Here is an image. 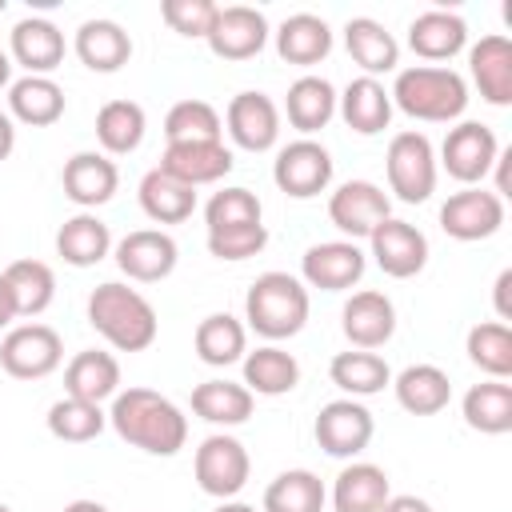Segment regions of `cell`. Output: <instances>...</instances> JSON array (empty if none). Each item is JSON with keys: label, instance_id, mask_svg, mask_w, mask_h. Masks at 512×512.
Masks as SVG:
<instances>
[{"label": "cell", "instance_id": "cell-18", "mask_svg": "<svg viewBox=\"0 0 512 512\" xmlns=\"http://www.w3.org/2000/svg\"><path fill=\"white\" fill-rule=\"evenodd\" d=\"M340 328H344L352 348H364V352L384 348L396 332V304L376 288L352 292L340 308Z\"/></svg>", "mask_w": 512, "mask_h": 512}, {"label": "cell", "instance_id": "cell-1", "mask_svg": "<svg viewBox=\"0 0 512 512\" xmlns=\"http://www.w3.org/2000/svg\"><path fill=\"white\" fill-rule=\"evenodd\" d=\"M108 424L124 444L148 456H176L188 444V416L156 388H120L112 396Z\"/></svg>", "mask_w": 512, "mask_h": 512}, {"label": "cell", "instance_id": "cell-48", "mask_svg": "<svg viewBox=\"0 0 512 512\" xmlns=\"http://www.w3.org/2000/svg\"><path fill=\"white\" fill-rule=\"evenodd\" d=\"M264 244H268V228L264 224H240V228L208 232V252L216 260H248V256H260Z\"/></svg>", "mask_w": 512, "mask_h": 512}, {"label": "cell", "instance_id": "cell-7", "mask_svg": "<svg viewBox=\"0 0 512 512\" xmlns=\"http://www.w3.org/2000/svg\"><path fill=\"white\" fill-rule=\"evenodd\" d=\"M192 472H196L200 492H208L216 500H232L248 484V476H252V456H248V448L236 436L212 432V436L200 440Z\"/></svg>", "mask_w": 512, "mask_h": 512}, {"label": "cell", "instance_id": "cell-9", "mask_svg": "<svg viewBox=\"0 0 512 512\" xmlns=\"http://www.w3.org/2000/svg\"><path fill=\"white\" fill-rule=\"evenodd\" d=\"M500 156V144H496V132L480 120H460L456 128H448L444 144H440V164L448 168L452 180H460L464 188H476L484 184V176L492 172Z\"/></svg>", "mask_w": 512, "mask_h": 512}, {"label": "cell", "instance_id": "cell-15", "mask_svg": "<svg viewBox=\"0 0 512 512\" xmlns=\"http://www.w3.org/2000/svg\"><path fill=\"white\" fill-rule=\"evenodd\" d=\"M112 256H116V268H120L128 280H136V284H156V280L172 276V268H176V260H180V248H176V240H172L168 232H160V228H136V232H128L124 240H116Z\"/></svg>", "mask_w": 512, "mask_h": 512}, {"label": "cell", "instance_id": "cell-27", "mask_svg": "<svg viewBox=\"0 0 512 512\" xmlns=\"http://www.w3.org/2000/svg\"><path fill=\"white\" fill-rule=\"evenodd\" d=\"M388 496H392L388 472L368 460H352L348 468H340V476L332 484L336 512H380L388 504Z\"/></svg>", "mask_w": 512, "mask_h": 512}, {"label": "cell", "instance_id": "cell-41", "mask_svg": "<svg viewBox=\"0 0 512 512\" xmlns=\"http://www.w3.org/2000/svg\"><path fill=\"white\" fill-rule=\"evenodd\" d=\"M324 480L308 468H288L264 488V512H324Z\"/></svg>", "mask_w": 512, "mask_h": 512}, {"label": "cell", "instance_id": "cell-45", "mask_svg": "<svg viewBox=\"0 0 512 512\" xmlns=\"http://www.w3.org/2000/svg\"><path fill=\"white\" fill-rule=\"evenodd\" d=\"M164 136L168 144H184V140H220L224 136V120L208 100H180L168 108L164 116Z\"/></svg>", "mask_w": 512, "mask_h": 512}, {"label": "cell", "instance_id": "cell-52", "mask_svg": "<svg viewBox=\"0 0 512 512\" xmlns=\"http://www.w3.org/2000/svg\"><path fill=\"white\" fill-rule=\"evenodd\" d=\"M12 320H16V300H12V288H8V280L0 272V328H8Z\"/></svg>", "mask_w": 512, "mask_h": 512}, {"label": "cell", "instance_id": "cell-13", "mask_svg": "<svg viewBox=\"0 0 512 512\" xmlns=\"http://www.w3.org/2000/svg\"><path fill=\"white\" fill-rule=\"evenodd\" d=\"M368 248H372L376 268H380L384 276H392V280H412V276H420L424 264H428V236H424L416 224L396 220V216H388L384 224L372 228Z\"/></svg>", "mask_w": 512, "mask_h": 512}, {"label": "cell", "instance_id": "cell-43", "mask_svg": "<svg viewBox=\"0 0 512 512\" xmlns=\"http://www.w3.org/2000/svg\"><path fill=\"white\" fill-rule=\"evenodd\" d=\"M464 352L492 380H508L512 376V328L508 324H500V320L472 324L468 340H464Z\"/></svg>", "mask_w": 512, "mask_h": 512}, {"label": "cell", "instance_id": "cell-24", "mask_svg": "<svg viewBox=\"0 0 512 512\" xmlns=\"http://www.w3.org/2000/svg\"><path fill=\"white\" fill-rule=\"evenodd\" d=\"M72 48H76L80 64L92 68V72H120L132 60V36L116 20H104V16L84 20L76 28Z\"/></svg>", "mask_w": 512, "mask_h": 512}, {"label": "cell", "instance_id": "cell-5", "mask_svg": "<svg viewBox=\"0 0 512 512\" xmlns=\"http://www.w3.org/2000/svg\"><path fill=\"white\" fill-rule=\"evenodd\" d=\"M388 192L404 204H424L436 192V148L424 132L408 128L388 140Z\"/></svg>", "mask_w": 512, "mask_h": 512}, {"label": "cell", "instance_id": "cell-26", "mask_svg": "<svg viewBox=\"0 0 512 512\" xmlns=\"http://www.w3.org/2000/svg\"><path fill=\"white\" fill-rule=\"evenodd\" d=\"M336 112L344 116V124L360 136H376L392 124V96L380 80L372 76H356L340 96H336Z\"/></svg>", "mask_w": 512, "mask_h": 512}, {"label": "cell", "instance_id": "cell-53", "mask_svg": "<svg viewBox=\"0 0 512 512\" xmlns=\"http://www.w3.org/2000/svg\"><path fill=\"white\" fill-rule=\"evenodd\" d=\"M60 512H108L100 500H72V504H64Z\"/></svg>", "mask_w": 512, "mask_h": 512}, {"label": "cell", "instance_id": "cell-40", "mask_svg": "<svg viewBox=\"0 0 512 512\" xmlns=\"http://www.w3.org/2000/svg\"><path fill=\"white\" fill-rule=\"evenodd\" d=\"M148 132V116L136 100H108L96 112V140L104 148V156H128L140 148Z\"/></svg>", "mask_w": 512, "mask_h": 512}, {"label": "cell", "instance_id": "cell-19", "mask_svg": "<svg viewBox=\"0 0 512 512\" xmlns=\"http://www.w3.org/2000/svg\"><path fill=\"white\" fill-rule=\"evenodd\" d=\"M204 40H208L212 56H220V60H252L268 44V20L260 8L228 4L216 12V24Z\"/></svg>", "mask_w": 512, "mask_h": 512}, {"label": "cell", "instance_id": "cell-56", "mask_svg": "<svg viewBox=\"0 0 512 512\" xmlns=\"http://www.w3.org/2000/svg\"><path fill=\"white\" fill-rule=\"evenodd\" d=\"M0 512H12V508H8V504H4V500H0Z\"/></svg>", "mask_w": 512, "mask_h": 512}, {"label": "cell", "instance_id": "cell-42", "mask_svg": "<svg viewBox=\"0 0 512 512\" xmlns=\"http://www.w3.org/2000/svg\"><path fill=\"white\" fill-rule=\"evenodd\" d=\"M4 280H8L12 300H16V316L32 320L56 300V276L44 260H12L4 268Z\"/></svg>", "mask_w": 512, "mask_h": 512}, {"label": "cell", "instance_id": "cell-29", "mask_svg": "<svg viewBox=\"0 0 512 512\" xmlns=\"http://www.w3.org/2000/svg\"><path fill=\"white\" fill-rule=\"evenodd\" d=\"M64 88L52 76H20L8 84V116L28 128H48L64 116Z\"/></svg>", "mask_w": 512, "mask_h": 512}, {"label": "cell", "instance_id": "cell-46", "mask_svg": "<svg viewBox=\"0 0 512 512\" xmlns=\"http://www.w3.org/2000/svg\"><path fill=\"white\" fill-rule=\"evenodd\" d=\"M204 224H208V232L240 228V224H264L260 196L248 192V188H220V192H212V200L204 204Z\"/></svg>", "mask_w": 512, "mask_h": 512}, {"label": "cell", "instance_id": "cell-10", "mask_svg": "<svg viewBox=\"0 0 512 512\" xmlns=\"http://www.w3.org/2000/svg\"><path fill=\"white\" fill-rule=\"evenodd\" d=\"M372 432H376L372 412H368L360 400H352V396L328 400V404L316 412V424H312L316 444H320L328 456H336V460L360 456V452L372 444Z\"/></svg>", "mask_w": 512, "mask_h": 512}, {"label": "cell", "instance_id": "cell-16", "mask_svg": "<svg viewBox=\"0 0 512 512\" xmlns=\"http://www.w3.org/2000/svg\"><path fill=\"white\" fill-rule=\"evenodd\" d=\"M232 164H236V156L224 140H184V144H168L156 168L188 188H200V184L224 180L232 172Z\"/></svg>", "mask_w": 512, "mask_h": 512}, {"label": "cell", "instance_id": "cell-47", "mask_svg": "<svg viewBox=\"0 0 512 512\" xmlns=\"http://www.w3.org/2000/svg\"><path fill=\"white\" fill-rule=\"evenodd\" d=\"M216 12H220V4H212V0H164L160 4L164 24L188 40H204L216 24Z\"/></svg>", "mask_w": 512, "mask_h": 512}, {"label": "cell", "instance_id": "cell-4", "mask_svg": "<svg viewBox=\"0 0 512 512\" xmlns=\"http://www.w3.org/2000/svg\"><path fill=\"white\" fill-rule=\"evenodd\" d=\"M308 288L292 272H260L244 296V320L264 340H288L308 324Z\"/></svg>", "mask_w": 512, "mask_h": 512}, {"label": "cell", "instance_id": "cell-8", "mask_svg": "<svg viewBox=\"0 0 512 512\" xmlns=\"http://www.w3.org/2000/svg\"><path fill=\"white\" fill-rule=\"evenodd\" d=\"M272 180L284 196L292 200H312L320 196L328 184H332V152L312 140V136H300L292 144H284L272 160Z\"/></svg>", "mask_w": 512, "mask_h": 512}, {"label": "cell", "instance_id": "cell-23", "mask_svg": "<svg viewBox=\"0 0 512 512\" xmlns=\"http://www.w3.org/2000/svg\"><path fill=\"white\" fill-rule=\"evenodd\" d=\"M468 44V24L464 16L448 12V8H428L408 24V48L420 60H452L456 52H464Z\"/></svg>", "mask_w": 512, "mask_h": 512}, {"label": "cell", "instance_id": "cell-49", "mask_svg": "<svg viewBox=\"0 0 512 512\" xmlns=\"http://www.w3.org/2000/svg\"><path fill=\"white\" fill-rule=\"evenodd\" d=\"M496 316H500V324H508L512 320V300H508V288H512V268H504L500 276H496Z\"/></svg>", "mask_w": 512, "mask_h": 512}, {"label": "cell", "instance_id": "cell-55", "mask_svg": "<svg viewBox=\"0 0 512 512\" xmlns=\"http://www.w3.org/2000/svg\"><path fill=\"white\" fill-rule=\"evenodd\" d=\"M8 84H12V56L0 52V88H8Z\"/></svg>", "mask_w": 512, "mask_h": 512}, {"label": "cell", "instance_id": "cell-31", "mask_svg": "<svg viewBox=\"0 0 512 512\" xmlns=\"http://www.w3.org/2000/svg\"><path fill=\"white\" fill-rule=\"evenodd\" d=\"M56 252L72 268H92L112 252V232L96 212H76L56 232Z\"/></svg>", "mask_w": 512, "mask_h": 512}, {"label": "cell", "instance_id": "cell-39", "mask_svg": "<svg viewBox=\"0 0 512 512\" xmlns=\"http://www.w3.org/2000/svg\"><path fill=\"white\" fill-rule=\"evenodd\" d=\"M192 344H196V356H200L204 364L228 368V364L244 360V352H248V328H244L232 312H212V316H204V320L196 324Z\"/></svg>", "mask_w": 512, "mask_h": 512}, {"label": "cell", "instance_id": "cell-25", "mask_svg": "<svg viewBox=\"0 0 512 512\" xmlns=\"http://www.w3.org/2000/svg\"><path fill=\"white\" fill-rule=\"evenodd\" d=\"M64 392L88 404H104L120 392V360L100 348H84L64 368Z\"/></svg>", "mask_w": 512, "mask_h": 512}, {"label": "cell", "instance_id": "cell-50", "mask_svg": "<svg viewBox=\"0 0 512 512\" xmlns=\"http://www.w3.org/2000/svg\"><path fill=\"white\" fill-rule=\"evenodd\" d=\"M380 512H432V504L420 496H388V504Z\"/></svg>", "mask_w": 512, "mask_h": 512}, {"label": "cell", "instance_id": "cell-21", "mask_svg": "<svg viewBox=\"0 0 512 512\" xmlns=\"http://www.w3.org/2000/svg\"><path fill=\"white\" fill-rule=\"evenodd\" d=\"M8 56L28 68V76H48L64 64V32L44 16H24L8 36Z\"/></svg>", "mask_w": 512, "mask_h": 512}, {"label": "cell", "instance_id": "cell-36", "mask_svg": "<svg viewBox=\"0 0 512 512\" xmlns=\"http://www.w3.org/2000/svg\"><path fill=\"white\" fill-rule=\"evenodd\" d=\"M460 412H464V424L472 432H484V436L512 432V384L508 380L472 384L460 400Z\"/></svg>", "mask_w": 512, "mask_h": 512}, {"label": "cell", "instance_id": "cell-28", "mask_svg": "<svg viewBox=\"0 0 512 512\" xmlns=\"http://www.w3.org/2000/svg\"><path fill=\"white\" fill-rule=\"evenodd\" d=\"M344 48H348V56L364 68V76H380V72H396V64H400V44H396V36L380 24V20H372V16H352L348 24H344Z\"/></svg>", "mask_w": 512, "mask_h": 512}, {"label": "cell", "instance_id": "cell-54", "mask_svg": "<svg viewBox=\"0 0 512 512\" xmlns=\"http://www.w3.org/2000/svg\"><path fill=\"white\" fill-rule=\"evenodd\" d=\"M212 512H256L252 504H244V500H220Z\"/></svg>", "mask_w": 512, "mask_h": 512}, {"label": "cell", "instance_id": "cell-17", "mask_svg": "<svg viewBox=\"0 0 512 512\" xmlns=\"http://www.w3.org/2000/svg\"><path fill=\"white\" fill-rule=\"evenodd\" d=\"M228 136L244 152H268L280 140V108L264 92H236L224 112Z\"/></svg>", "mask_w": 512, "mask_h": 512}, {"label": "cell", "instance_id": "cell-32", "mask_svg": "<svg viewBox=\"0 0 512 512\" xmlns=\"http://www.w3.org/2000/svg\"><path fill=\"white\" fill-rule=\"evenodd\" d=\"M276 52L280 60L288 64H320L328 52H332V28L324 16H312V12H296L288 16L280 28H276Z\"/></svg>", "mask_w": 512, "mask_h": 512}, {"label": "cell", "instance_id": "cell-2", "mask_svg": "<svg viewBox=\"0 0 512 512\" xmlns=\"http://www.w3.org/2000/svg\"><path fill=\"white\" fill-rule=\"evenodd\" d=\"M88 324L116 352H144V348H152V340L160 332L152 300L144 292L120 284V280H104L100 288H92V296H88Z\"/></svg>", "mask_w": 512, "mask_h": 512}, {"label": "cell", "instance_id": "cell-38", "mask_svg": "<svg viewBox=\"0 0 512 512\" xmlns=\"http://www.w3.org/2000/svg\"><path fill=\"white\" fill-rule=\"evenodd\" d=\"M256 396L236 380H204L192 388V412L216 428H236L252 416Z\"/></svg>", "mask_w": 512, "mask_h": 512}, {"label": "cell", "instance_id": "cell-11", "mask_svg": "<svg viewBox=\"0 0 512 512\" xmlns=\"http://www.w3.org/2000/svg\"><path fill=\"white\" fill-rule=\"evenodd\" d=\"M500 224H504V200L484 184L460 188L440 204V228L460 244L488 240L500 232Z\"/></svg>", "mask_w": 512, "mask_h": 512}, {"label": "cell", "instance_id": "cell-35", "mask_svg": "<svg viewBox=\"0 0 512 512\" xmlns=\"http://www.w3.org/2000/svg\"><path fill=\"white\" fill-rule=\"evenodd\" d=\"M328 376H332V384H336L344 396H352V400H360V396H376V392H384V388L392 384V368H388V360L376 356V352H364V348L336 352L332 364H328Z\"/></svg>", "mask_w": 512, "mask_h": 512}, {"label": "cell", "instance_id": "cell-57", "mask_svg": "<svg viewBox=\"0 0 512 512\" xmlns=\"http://www.w3.org/2000/svg\"><path fill=\"white\" fill-rule=\"evenodd\" d=\"M4 8H8V0H0V12H4Z\"/></svg>", "mask_w": 512, "mask_h": 512}, {"label": "cell", "instance_id": "cell-12", "mask_svg": "<svg viewBox=\"0 0 512 512\" xmlns=\"http://www.w3.org/2000/svg\"><path fill=\"white\" fill-rule=\"evenodd\" d=\"M392 216V196L372 180H348L328 196V220L348 240H368L376 224Z\"/></svg>", "mask_w": 512, "mask_h": 512}, {"label": "cell", "instance_id": "cell-34", "mask_svg": "<svg viewBox=\"0 0 512 512\" xmlns=\"http://www.w3.org/2000/svg\"><path fill=\"white\" fill-rule=\"evenodd\" d=\"M300 384V364L280 344H260L256 352H244V388L252 396H284Z\"/></svg>", "mask_w": 512, "mask_h": 512}, {"label": "cell", "instance_id": "cell-3", "mask_svg": "<svg viewBox=\"0 0 512 512\" xmlns=\"http://www.w3.org/2000/svg\"><path fill=\"white\" fill-rule=\"evenodd\" d=\"M388 96H392V108H400L412 120L452 124L468 108V80L444 64H412L396 72V84L388 88Z\"/></svg>", "mask_w": 512, "mask_h": 512}, {"label": "cell", "instance_id": "cell-33", "mask_svg": "<svg viewBox=\"0 0 512 512\" xmlns=\"http://www.w3.org/2000/svg\"><path fill=\"white\" fill-rule=\"evenodd\" d=\"M136 196H140L144 216L156 220V224H184V220L196 212V188L172 180V176L160 172V168H148V172L140 176Z\"/></svg>", "mask_w": 512, "mask_h": 512}, {"label": "cell", "instance_id": "cell-51", "mask_svg": "<svg viewBox=\"0 0 512 512\" xmlns=\"http://www.w3.org/2000/svg\"><path fill=\"white\" fill-rule=\"evenodd\" d=\"M16 148V120L8 112H0V160H8Z\"/></svg>", "mask_w": 512, "mask_h": 512}, {"label": "cell", "instance_id": "cell-6", "mask_svg": "<svg viewBox=\"0 0 512 512\" xmlns=\"http://www.w3.org/2000/svg\"><path fill=\"white\" fill-rule=\"evenodd\" d=\"M64 364V340L48 324H16L0 340V368L12 380H44Z\"/></svg>", "mask_w": 512, "mask_h": 512}, {"label": "cell", "instance_id": "cell-30", "mask_svg": "<svg viewBox=\"0 0 512 512\" xmlns=\"http://www.w3.org/2000/svg\"><path fill=\"white\" fill-rule=\"evenodd\" d=\"M396 404L412 416H436L452 400V380L436 364H408L400 376H392Z\"/></svg>", "mask_w": 512, "mask_h": 512}, {"label": "cell", "instance_id": "cell-44", "mask_svg": "<svg viewBox=\"0 0 512 512\" xmlns=\"http://www.w3.org/2000/svg\"><path fill=\"white\" fill-rule=\"evenodd\" d=\"M44 424H48V432H52L56 440H64V444H88V440H96V436L104 432L108 412H104L100 404H88V400H76V396H60V400L48 408Z\"/></svg>", "mask_w": 512, "mask_h": 512}, {"label": "cell", "instance_id": "cell-22", "mask_svg": "<svg viewBox=\"0 0 512 512\" xmlns=\"http://www.w3.org/2000/svg\"><path fill=\"white\" fill-rule=\"evenodd\" d=\"M468 72L488 104H496V108L512 104V40L508 36H500V32L480 36L468 48Z\"/></svg>", "mask_w": 512, "mask_h": 512}, {"label": "cell", "instance_id": "cell-37", "mask_svg": "<svg viewBox=\"0 0 512 512\" xmlns=\"http://www.w3.org/2000/svg\"><path fill=\"white\" fill-rule=\"evenodd\" d=\"M284 112L296 132L312 136V132L328 128V120L336 116V88L324 76H300V80H292V88L284 96Z\"/></svg>", "mask_w": 512, "mask_h": 512}, {"label": "cell", "instance_id": "cell-14", "mask_svg": "<svg viewBox=\"0 0 512 512\" xmlns=\"http://www.w3.org/2000/svg\"><path fill=\"white\" fill-rule=\"evenodd\" d=\"M364 268H368V256L356 240H324L300 256L304 288H320V292H344L360 284Z\"/></svg>", "mask_w": 512, "mask_h": 512}, {"label": "cell", "instance_id": "cell-20", "mask_svg": "<svg viewBox=\"0 0 512 512\" xmlns=\"http://www.w3.org/2000/svg\"><path fill=\"white\" fill-rule=\"evenodd\" d=\"M60 184H64V196L88 212V208H100V204H108L116 196L120 168L104 152H76V156L64 160Z\"/></svg>", "mask_w": 512, "mask_h": 512}]
</instances>
